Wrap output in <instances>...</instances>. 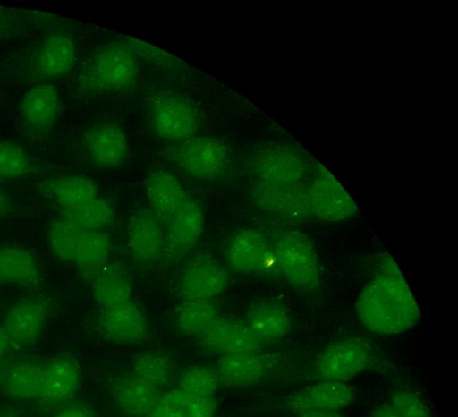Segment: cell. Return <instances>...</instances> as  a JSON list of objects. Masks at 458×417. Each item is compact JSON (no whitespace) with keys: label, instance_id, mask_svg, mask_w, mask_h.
Listing matches in <instances>:
<instances>
[{"label":"cell","instance_id":"obj_1","mask_svg":"<svg viewBox=\"0 0 458 417\" xmlns=\"http://www.w3.org/2000/svg\"><path fill=\"white\" fill-rule=\"evenodd\" d=\"M356 314L368 330L397 335L413 328L420 318L417 301L394 262H386L360 292Z\"/></svg>","mask_w":458,"mask_h":417},{"label":"cell","instance_id":"obj_2","mask_svg":"<svg viewBox=\"0 0 458 417\" xmlns=\"http://www.w3.org/2000/svg\"><path fill=\"white\" fill-rule=\"evenodd\" d=\"M138 72V58L122 40L106 43L82 64L78 87L89 95L123 91L132 85Z\"/></svg>","mask_w":458,"mask_h":417},{"label":"cell","instance_id":"obj_3","mask_svg":"<svg viewBox=\"0 0 458 417\" xmlns=\"http://www.w3.org/2000/svg\"><path fill=\"white\" fill-rule=\"evenodd\" d=\"M273 261L293 287L313 291L320 285L321 265L313 243L304 234L285 231L272 246Z\"/></svg>","mask_w":458,"mask_h":417},{"label":"cell","instance_id":"obj_4","mask_svg":"<svg viewBox=\"0 0 458 417\" xmlns=\"http://www.w3.org/2000/svg\"><path fill=\"white\" fill-rule=\"evenodd\" d=\"M147 118L157 137L177 143L195 136L200 126L196 107L184 98L168 91H157L149 97Z\"/></svg>","mask_w":458,"mask_h":417},{"label":"cell","instance_id":"obj_5","mask_svg":"<svg viewBox=\"0 0 458 417\" xmlns=\"http://www.w3.org/2000/svg\"><path fill=\"white\" fill-rule=\"evenodd\" d=\"M171 157L181 170L201 180L223 176L231 159L228 146L223 140L196 135L179 142L171 151Z\"/></svg>","mask_w":458,"mask_h":417},{"label":"cell","instance_id":"obj_6","mask_svg":"<svg viewBox=\"0 0 458 417\" xmlns=\"http://www.w3.org/2000/svg\"><path fill=\"white\" fill-rule=\"evenodd\" d=\"M372 361V349L363 340H339L326 346L318 354L314 374L320 380L347 383L367 370Z\"/></svg>","mask_w":458,"mask_h":417},{"label":"cell","instance_id":"obj_7","mask_svg":"<svg viewBox=\"0 0 458 417\" xmlns=\"http://www.w3.org/2000/svg\"><path fill=\"white\" fill-rule=\"evenodd\" d=\"M225 257L228 266L236 273L258 275L267 270L273 261L272 246L255 229H243L229 242Z\"/></svg>","mask_w":458,"mask_h":417},{"label":"cell","instance_id":"obj_8","mask_svg":"<svg viewBox=\"0 0 458 417\" xmlns=\"http://www.w3.org/2000/svg\"><path fill=\"white\" fill-rule=\"evenodd\" d=\"M201 345L220 355L258 352L261 342L244 321L218 315L199 336Z\"/></svg>","mask_w":458,"mask_h":417},{"label":"cell","instance_id":"obj_9","mask_svg":"<svg viewBox=\"0 0 458 417\" xmlns=\"http://www.w3.org/2000/svg\"><path fill=\"white\" fill-rule=\"evenodd\" d=\"M98 327L107 339L123 345L140 343L148 331L144 313L131 300L101 309Z\"/></svg>","mask_w":458,"mask_h":417},{"label":"cell","instance_id":"obj_10","mask_svg":"<svg viewBox=\"0 0 458 417\" xmlns=\"http://www.w3.org/2000/svg\"><path fill=\"white\" fill-rule=\"evenodd\" d=\"M356 399L355 389L347 383L320 380L289 395L287 406L293 413L303 410L341 411Z\"/></svg>","mask_w":458,"mask_h":417},{"label":"cell","instance_id":"obj_11","mask_svg":"<svg viewBox=\"0 0 458 417\" xmlns=\"http://www.w3.org/2000/svg\"><path fill=\"white\" fill-rule=\"evenodd\" d=\"M226 269L212 260H199L182 272L178 292L183 301H213L228 286Z\"/></svg>","mask_w":458,"mask_h":417},{"label":"cell","instance_id":"obj_12","mask_svg":"<svg viewBox=\"0 0 458 417\" xmlns=\"http://www.w3.org/2000/svg\"><path fill=\"white\" fill-rule=\"evenodd\" d=\"M127 242L130 253L140 262L149 263L161 256L165 235L161 220L150 208H140L131 217Z\"/></svg>","mask_w":458,"mask_h":417},{"label":"cell","instance_id":"obj_13","mask_svg":"<svg viewBox=\"0 0 458 417\" xmlns=\"http://www.w3.org/2000/svg\"><path fill=\"white\" fill-rule=\"evenodd\" d=\"M306 194L312 218L340 223L352 218L357 213L351 197L328 176L317 179Z\"/></svg>","mask_w":458,"mask_h":417},{"label":"cell","instance_id":"obj_14","mask_svg":"<svg viewBox=\"0 0 458 417\" xmlns=\"http://www.w3.org/2000/svg\"><path fill=\"white\" fill-rule=\"evenodd\" d=\"M61 108L57 88L48 82L31 87L20 103V116L25 128L35 133L47 132L55 124Z\"/></svg>","mask_w":458,"mask_h":417},{"label":"cell","instance_id":"obj_15","mask_svg":"<svg viewBox=\"0 0 458 417\" xmlns=\"http://www.w3.org/2000/svg\"><path fill=\"white\" fill-rule=\"evenodd\" d=\"M84 146L89 159L98 166L114 168L121 166L129 152L123 128L114 123H102L87 132Z\"/></svg>","mask_w":458,"mask_h":417},{"label":"cell","instance_id":"obj_16","mask_svg":"<svg viewBox=\"0 0 458 417\" xmlns=\"http://www.w3.org/2000/svg\"><path fill=\"white\" fill-rule=\"evenodd\" d=\"M204 213L201 205L188 197L168 221L165 251L176 258L191 250L199 240L204 230Z\"/></svg>","mask_w":458,"mask_h":417},{"label":"cell","instance_id":"obj_17","mask_svg":"<svg viewBox=\"0 0 458 417\" xmlns=\"http://www.w3.org/2000/svg\"><path fill=\"white\" fill-rule=\"evenodd\" d=\"M47 308L39 300L26 299L11 306L4 314L3 328L16 347L30 346L43 330Z\"/></svg>","mask_w":458,"mask_h":417},{"label":"cell","instance_id":"obj_18","mask_svg":"<svg viewBox=\"0 0 458 417\" xmlns=\"http://www.w3.org/2000/svg\"><path fill=\"white\" fill-rule=\"evenodd\" d=\"M251 198L259 208L282 218L292 221L312 218L307 194L292 191L287 185L259 181L251 189Z\"/></svg>","mask_w":458,"mask_h":417},{"label":"cell","instance_id":"obj_19","mask_svg":"<svg viewBox=\"0 0 458 417\" xmlns=\"http://www.w3.org/2000/svg\"><path fill=\"white\" fill-rule=\"evenodd\" d=\"M77 47L72 38L64 32H54L40 44L35 56V70L44 80L67 75L74 67Z\"/></svg>","mask_w":458,"mask_h":417},{"label":"cell","instance_id":"obj_20","mask_svg":"<svg viewBox=\"0 0 458 417\" xmlns=\"http://www.w3.org/2000/svg\"><path fill=\"white\" fill-rule=\"evenodd\" d=\"M144 188L149 208L166 224L189 197L181 181L165 170L150 172Z\"/></svg>","mask_w":458,"mask_h":417},{"label":"cell","instance_id":"obj_21","mask_svg":"<svg viewBox=\"0 0 458 417\" xmlns=\"http://www.w3.org/2000/svg\"><path fill=\"white\" fill-rule=\"evenodd\" d=\"M268 361L258 352L221 355L217 362L220 383L230 388H243L260 382L268 375Z\"/></svg>","mask_w":458,"mask_h":417},{"label":"cell","instance_id":"obj_22","mask_svg":"<svg viewBox=\"0 0 458 417\" xmlns=\"http://www.w3.org/2000/svg\"><path fill=\"white\" fill-rule=\"evenodd\" d=\"M161 394L159 388L129 372L114 382L113 398L127 417H148Z\"/></svg>","mask_w":458,"mask_h":417},{"label":"cell","instance_id":"obj_23","mask_svg":"<svg viewBox=\"0 0 458 417\" xmlns=\"http://www.w3.org/2000/svg\"><path fill=\"white\" fill-rule=\"evenodd\" d=\"M80 370L72 358L58 356L44 365L40 398L48 404H59L72 397L79 388Z\"/></svg>","mask_w":458,"mask_h":417},{"label":"cell","instance_id":"obj_24","mask_svg":"<svg viewBox=\"0 0 458 417\" xmlns=\"http://www.w3.org/2000/svg\"><path fill=\"white\" fill-rule=\"evenodd\" d=\"M244 322L261 343L280 340L292 328L288 311L273 301H261L252 304L246 312Z\"/></svg>","mask_w":458,"mask_h":417},{"label":"cell","instance_id":"obj_25","mask_svg":"<svg viewBox=\"0 0 458 417\" xmlns=\"http://www.w3.org/2000/svg\"><path fill=\"white\" fill-rule=\"evenodd\" d=\"M132 286L125 271L118 265L104 266L95 276L92 296L100 309L131 300Z\"/></svg>","mask_w":458,"mask_h":417},{"label":"cell","instance_id":"obj_26","mask_svg":"<svg viewBox=\"0 0 458 417\" xmlns=\"http://www.w3.org/2000/svg\"><path fill=\"white\" fill-rule=\"evenodd\" d=\"M216 409L212 397H196L174 389L161 395L148 417H215Z\"/></svg>","mask_w":458,"mask_h":417},{"label":"cell","instance_id":"obj_27","mask_svg":"<svg viewBox=\"0 0 458 417\" xmlns=\"http://www.w3.org/2000/svg\"><path fill=\"white\" fill-rule=\"evenodd\" d=\"M0 276L3 281L22 287L36 285L39 268L34 255L20 246L0 248Z\"/></svg>","mask_w":458,"mask_h":417},{"label":"cell","instance_id":"obj_28","mask_svg":"<svg viewBox=\"0 0 458 417\" xmlns=\"http://www.w3.org/2000/svg\"><path fill=\"white\" fill-rule=\"evenodd\" d=\"M48 191L64 211L76 208L98 197L95 182L83 174H67L51 181Z\"/></svg>","mask_w":458,"mask_h":417},{"label":"cell","instance_id":"obj_29","mask_svg":"<svg viewBox=\"0 0 458 417\" xmlns=\"http://www.w3.org/2000/svg\"><path fill=\"white\" fill-rule=\"evenodd\" d=\"M44 365L34 361L13 364L4 378L7 394L19 400L39 399L43 383Z\"/></svg>","mask_w":458,"mask_h":417},{"label":"cell","instance_id":"obj_30","mask_svg":"<svg viewBox=\"0 0 458 417\" xmlns=\"http://www.w3.org/2000/svg\"><path fill=\"white\" fill-rule=\"evenodd\" d=\"M85 232L64 214L55 219L47 233L52 254L60 261L73 262L79 242Z\"/></svg>","mask_w":458,"mask_h":417},{"label":"cell","instance_id":"obj_31","mask_svg":"<svg viewBox=\"0 0 458 417\" xmlns=\"http://www.w3.org/2000/svg\"><path fill=\"white\" fill-rule=\"evenodd\" d=\"M218 315L214 300L184 301L175 312L174 322L182 334L199 336Z\"/></svg>","mask_w":458,"mask_h":417},{"label":"cell","instance_id":"obj_32","mask_svg":"<svg viewBox=\"0 0 458 417\" xmlns=\"http://www.w3.org/2000/svg\"><path fill=\"white\" fill-rule=\"evenodd\" d=\"M110 252L109 237L101 231H86L79 242L73 262L84 273H98Z\"/></svg>","mask_w":458,"mask_h":417},{"label":"cell","instance_id":"obj_33","mask_svg":"<svg viewBox=\"0 0 458 417\" xmlns=\"http://www.w3.org/2000/svg\"><path fill=\"white\" fill-rule=\"evenodd\" d=\"M130 372L159 388L170 380L173 364L164 353L147 351L134 358Z\"/></svg>","mask_w":458,"mask_h":417},{"label":"cell","instance_id":"obj_34","mask_svg":"<svg viewBox=\"0 0 458 417\" xmlns=\"http://www.w3.org/2000/svg\"><path fill=\"white\" fill-rule=\"evenodd\" d=\"M64 215L71 218L84 231H101L110 226L114 219L112 204L99 196Z\"/></svg>","mask_w":458,"mask_h":417},{"label":"cell","instance_id":"obj_35","mask_svg":"<svg viewBox=\"0 0 458 417\" xmlns=\"http://www.w3.org/2000/svg\"><path fill=\"white\" fill-rule=\"evenodd\" d=\"M220 385L216 369L206 365L191 366L178 378V389L196 397H212Z\"/></svg>","mask_w":458,"mask_h":417},{"label":"cell","instance_id":"obj_36","mask_svg":"<svg viewBox=\"0 0 458 417\" xmlns=\"http://www.w3.org/2000/svg\"><path fill=\"white\" fill-rule=\"evenodd\" d=\"M30 168V159L26 150L16 142L0 139V179L21 178Z\"/></svg>","mask_w":458,"mask_h":417},{"label":"cell","instance_id":"obj_37","mask_svg":"<svg viewBox=\"0 0 458 417\" xmlns=\"http://www.w3.org/2000/svg\"><path fill=\"white\" fill-rule=\"evenodd\" d=\"M122 41L131 50L138 60L167 72H177L182 68L183 63L174 55L153 45L134 38H124Z\"/></svg>","mask_w":458,"mask_h":417},{"label":"cell","instance_id":"obj_38","mask_svg":"<svg viewBox=\"0 0 458 417\" xmlns=\"http://www.w3.org/2000/svg\"><path fill=\"white\" fill-rule=\"evenodd\" d=\"M389 403L399 417H432L427 404L411 390L394 391L390 396Z\"/></svg>","mask_w":458,"mask_h":417},{"label":"cell","instance_id":"obj_39","mask_svg":"<svg viewBox=\"0 0 458 417\" xmlns=\"http://www.w3.org/2000/svg\"><path fill=\"white\" fill-rule=\"evenodd\" d=\"M55 417H93V415L87 407L75 404L64 408Z\"/></svg>","mask_w":458,"mask_h":417},{"label":"cell","instance_id":"obj_40","mask_svg":"<svg viewBox=\"0 0 458 417\" xmlns=\"http://www.w3.org/2000/svg\"><path fill=\"white\" fill-rule=\"evenodd\" d=\"M296 417H346L338 411L303 410L294 413Z\"/></svg>","mask_w":458,"mask_h":417},{"label":"cell","instance_id":"obj_41","mask_svg":"<svg viewBox=\"0 0 458 417\" xmlns=\"http://www.w3.org/2000/svg\"><path fill=\"white\" fill-rule=\"evenodd\" d=\"M369 417H399L391 404L386 403L375 408Z\"/></svg>","mask_w":458,"mask_h":417},{"label":"cell","instance_id":"obj_42","mask_svg":"<svg viewBox=\"0 0 458 417\" xmlns=\"http://www.w3.org/2000/svg\"><path fill=\"white\" fill-rule=\"evenodd\" d=\"M12 210V203L4 190L0 186V219L7 217Z\"/></svg>","mask_w":458,"mask_h":417},{"label":"cell","instance_id":"obj_43","mask_svg":"<svg viewBox=\"0 0 458 417\" xmlns=\"http://www.w3.org/2000/svg\"><path fill=\"white\" fill-rule=\"evenodd\" d=\"M10 345L8 336L3 326L0 325V359L6 353Z\"/></svg>","mask_w":458,"mask_h":417},{"label":"cell","instance_id":"obj_44","mask_svg":"<svg viewBox=\"0 0 458 417\" xmlns=\"http://www.w3.org/2000/svg\"><path fill=\"white\" fill-rule=\"evenodd\" d=\"M7 26V14L0 6V33H2Z\"/></svg>","mask_w":458,"mask_h":417},{"label":"cell","instance_id":"obj_45","mask_svg":"<svg viewBox=\"0 0 458 417\" xmlns=\"http://www.w3.org/2000/svg\"><path fill=\"white\" fill-rule=\"evenodd\" d=\"M2 282H3V280H2V277H1V276H0V285H1V283H2Z\"/></svg>","mask_w":458,"mask_h":417}]
</instances>
